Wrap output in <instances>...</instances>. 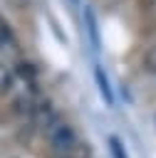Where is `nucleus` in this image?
<instances>
[{"label": "nucleus", "mask_w": 156, "mask_h": 158, "mask_svg": "<svg viewBox=\"0 0 156 158\" xmlns=\"http://www.w3.org/2000/svg\"><path fill=\"white\" fill-rule=\"evenodd\" d=\"M45 136H47V143H50V148L57 153V156H67L72 148H77L82 141H79V133H77V128L69 123V121H64V118H59V116H54L45 128Z\"/></svg>", "instance_id": "1"}, {"label": "nucleus", "mask_w": 156, "mask_h": 158, "mask_svg": "<svg viewBox=\"0 0 156 158\" xmlns=\"http://www.w3.org/2000/svg\"><path fill=\"white\" fill-rule=\"evenodd\" d=\"M0 52L2 54H7V57H17V59H22L20 54H22V49H20V42H17V35H15V30H12V25L0 15Z\"/></svg>", "instance_id": "2"}, {"label": "nucleus", "mask_w": 156, "mask_h": 158, "mask_svg": "<svg viewBox=\"0 0 156 158\" xmlns=\"http://www.w3.org/2000/svg\"><path fill=\"white\" fill-rule=\"evenodd\" d=\"M94 77H97V84H99V89H102V96H104V101L111 106V101H114V94H111V89H109V81H106V74H104V69H102V67H97V69H94Z\"/></svg>", "instance_id": "3"}, {"label": "nucleus", "mask_w": 156, "mask_h": 158, "mask_svg": "<svg viewBox=\"0 0 156 158\" xmlns=\"http://www.w3.org/2000/svg\"><path fill=\"white\" fill-rule=\"evenodd\" d=\"M12 84H15V74L5 64H0V94H7L12 89Z\"/></svg>", "instance_id": "4"}, {"label": "nucleus", "mask_w": 156, "mask_h": 158, "mask_svg": "<svg viewBox=\"0 0 156 158\" xmlns=\"http://www.w3.org/2000/svg\"><path fill=\"white\" fill-rule=\"evenodd\" d=\"M106 143H109V151H111V156L114 158H126V148H124V143H121V138L119 136H109L106 138Z\"/></svg>", "instance_id": "5"}, {"label": "nucleus", "mask_w": 156, "mask_h": 158, "mask_svg": "<svg viewBox=\"0 0 156 158\" xmlns=\"http://www.w3.org/2000/svg\"><path fill=\"white\" fill-rule=\"evenodd\" d=\"M144 69L151 72V74H156V42L144 52Z\"/></svg>", "instance_id": "6"}, {"label": "nucleus", "mask_w": 156, "mask_h": 158, "mask_svg": "<svg viewBox=\"0 0 156 158\" xmlns=\"http://www.w3.org/2000/svg\"><path fill=\"white\" fill-rule=\"evenodd\" d=\"M92 153H89V146L87 143H79L77 148H72L67 156H59V158H89Z\"/></svg>", "instance_id": "7"}, {"label": "nucleus", "mask_w": 156, "mask_h": 158, "mask_svg": "<svg viewBox=\"0 0 156 158\" xmlns=\"http://www.w3.org/2000/svg\"><path fill=\"white\" fill-rule=\"evenodd\" d=\"M146 12H149V15H154V17H156V2H151V5H149V7H146Z\"/></svg>", "instance_id": "8"}, {"label": "nucleus", "mask_w": 156, "mask_h": 158, "mask_svg": "<svg viewBox=\"0 0 156 158\" xmlns=\"http://www.w3.org/2000/svg\"><path fill=\"white\" fill-rule=\"evenodd\" d=\"M151 2H156V0H141V7H144V10H146V7H149V5H151Z\"/></svg>", "instance_id": "9"}, {"label": "nucleus", "mask_w": 156, "mask_h": 158, "mask_svg": "<svg viewBox=\"0 0 156 158\" xmlns=\"http://www.w3.org/2000/svg\"><path fill=\"white\" fill-rule=\"evenodd\" d=\"M57 158H59V156H57Z\"/></svg>", "instance_id": "10"}]
</instances>
